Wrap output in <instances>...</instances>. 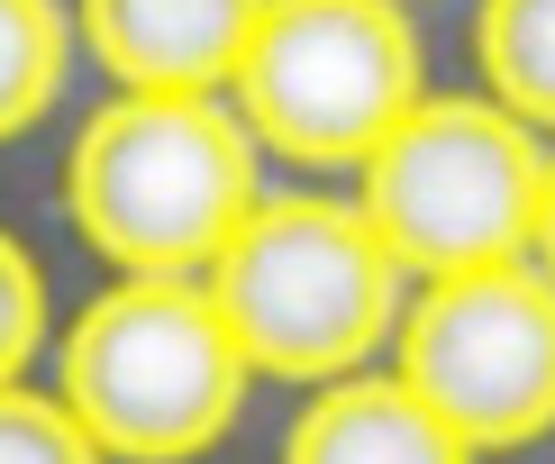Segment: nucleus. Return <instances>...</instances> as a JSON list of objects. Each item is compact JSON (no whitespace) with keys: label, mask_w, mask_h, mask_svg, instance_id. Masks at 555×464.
I'll use <instances>...</instances> for the list:
<instances>
[{"label":"nucleus","mask_w":555,"mask_h":464,"mask_svg":"<svg viewBox=\"0 0 555 464\" xmlns=\"http://www.w3.org/2000/svg\"><path fill=\"white\" fill-rule=\"evenodd\" d=\"M264 0H82V37L128 91H228Z\"/></svg>","instance_id":"7"},{"label":"nucleus","mask_w":555,"mask_h":464,"mask_svg":"<svg viewBox=\"0 0 555 464\" xmlns=\"http://www.w3.org/2000/svg\"><path fill=\"white\" fill-rule=\"evenodd\" d=\"M64 410L101 455L182 464L228 437L246 401V356L201 283H128L101 292L64 337Z\"/></svg>","instance_id":"3"},{"label":"nucleus","mask_w":555,"mask_h":464,"mask_svg":"<svg viewBox=\"0 0 555 464\" xmlns=\"http://www.w3.org/2000/svg\"><path fill=\"white\" fill-rule=\"evenodd\" d=\"M283 464H474V447L401 374H346L292 420Z\"/></svg>","instance_id":"8"},{"label":"nucleus","mask_w":555,"mask_h":464,"mask_svg":"<svg viewBox=\"0 0 555 464\" xmlns=\"http://www.w3.org/2000/svg\"><path fill=\"white\" fill-rule=\"evenodd\" d=\"M228 91L246 137L292 165H364L428 101L401 0H264Z\"/></svg>","instance_id":"5"},{"label":"nucleus","mask_w":555,"mask_h":464,"mask_svg":"<svg viewBox=\"0 0 555 464\" xmlns=\"http://www.w3.org/2000/svg\"><path fill=\"white\" fill-rule=\"evenodd\" d=\"M64 82V10L55 0H0V137L37 128Z\"/></svg>","instance_id":"10"},{"label":"nucleus","mask_w":555,"mask_h":464,"mask_svg":"<svg viewBox=\"0 0 555 464\" xmlns=\"http://www.w3.org/2000/svg\"><path fill=\"white\" fill-rule=\"evenodd\" d=\"M528 246H538V273L555 283V155H546V192H538V237H528Z\"/></svg>","instance_id":"13"},{"label":"nucleus","mask_w":555,"mask_h":464,"mask_svg":"<svg viewBox=\"0 0 555 464\" xmlns=\"http://www.w3.org/2000/svg\"><path fill=\"white\" fill-rule=\"evenodd\" d=\"M37 337H46V283H37L28 246L0 228V383H18V364L37 356Z\"/></svg>","instance_id":"12"},{"label":"nucleus","mask_w":555,"mask_h":464,"mask_svg":"<svg viewBox=\"0 0 555 464\" xmlns=\"http://www.w3.org/2000/svg\"><path fill=\"white\" fill-rule=\"evenodd\" d=\"M401 383L474 455L555 428V283L538 265H482L420 283L401 310Z\"/></svg>","instance_id":"6"},{"label":"nucleus","mask_w":555,"mask_h":464,"mask_svg":"<svg viewBox=\"0 0 555 464\" xmlns=\"http://www.w3.org/2000/svg\"><path fill=\"white\" fill-rule=\"evenodd\" d=\"M0 464H101V447L82 437V420L64 401L0 383Z\"/></svg>","instance_id":"11"},{"label":"nucleus","mask_w":555,"mask_h":464,"mask_svg":"<svg viewBox=\"0 0 555 464\" xmlns=\"http://www.w3.org/2000/svg\"><path fill=\"white\" fill-rule=\"evenodd\" d=\"M474 55L492 109H511L519 128H555V0H482Z\"/></svg>","instance_id":"9"},{"label":"nucleus","mask_w":555,"mask_h":464,"mask_svg":"<svg viewBox=\"0 0 555 464\" xmlns=\"http://www.w3.org/2000/svg\"><path fill=\"white\" fill-rule=\"evenodd\" d=\"M201 292L228 319L246 374L273 383H346L401 328V265L364 228L356 201H256L237 219Z\"/></svg>","instance_id":"2"},{"label":"nucleus","mask_w":555,"mask_h":464,"mask_svg":"<svg viewBox=\"0 0 555 464\" xmlns=\"http://www.w3.org/2000/svg\"><path fill=\"white\" fill-rule=\"evenodd\" d=\"M546 146L492 101H420L401 128L364 155L356 210L383 237V255L420 283L482 265H519L538 237Z\"/></svg>","instance_id":"4"},{"label":"nucleus","mask_w":555,"mask_h":464,"mask_svg":"<svg viewBox=\"0 0 555 464\" xmlns=\"http://www.w3.org/2000/svg\"><path fill=\"white\" fill-rule=\"evenodd\" d=\"M256 137L201 91H128L82 128L64 210L137 283H192L256 210Z\"/></svg>","instance_id":"1"}]
</instances>
